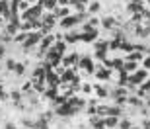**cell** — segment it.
Segmentation results:
<instances>
[{"instance_id":"obj_1","label":"cell","mask_w":150,"mask_h":129,"mask_svg":"<svg viewBox=\"0 0 150 129\" xmlns=\"http://www.w3.org/2000/svg\"><path fill=\"white\" fill-rule=\"evenodd\" d=\"M39 41H41V33L37 31V33H29L28 35V41H25L23 45H25V49H29V47H33L35 43H39Z\"/></svg>"},{"instance_id":"obj_2","label":"cell","mask_w":150,"mask_h":129,"mask_svg":"<svg viewBox=\"0 0 150 129\" xmlns=\"http://www.w3.org/2000/svg\"><path fill=\"white\" fill-rule=\"evenodd\" d=\"M78 20H80V18H70V16H67V18H62V22H61V26L64 29H70L74 26V24L78 22Z\"/></svg>"},{"instance_id":"obj_3","label":"cell","mask_w":150,"mask_h":129,"mask_svg":"<svg viewBox=\"0 0 150 129\" xmlns=\"http://www.w3.org/2000/svg\"><path fill=\"white\" fill-rule=\"evenodd\" d=\"M0 14H4V18H6V16H10V10H8V2H6V0H0Z\"/></svg>"},{"instance_id":"obj_4","label":"cell","mask_w":150,"mask_h":129,"mask_svg":"<svg viewBox=\"0 0 150 129\" xmlns=\"http://www.w3.org/2000/svg\"><path fill=\"white\" fill-rule=\"evenodd\" d=\"M103 121H105L107 127H115V125H117V118H115V115H107V119H103Z\"/></svg>"},{"instance_id":"obj_5","label":"cell","mask_w":150,"mask_h":129,"mask_svg":"<svg viewBox=\"0 0 150 129\" xmlns=\"http://www.w3.org/2000/svg\"><path fill=\"white\" fill-rule=\"evenodd\" d=\"M51 43H53V35H47V37H45V41L41 43V51H45V49H47V47H49Z\"/></svg>"},{"instance_id":"obj_6","label":"cell","mask_w":150,"mask_h":129,"mask_svg":"<svg viewBox=\"0 0 150 129\" xmlns=\"http://www.w3.org/2000/svg\"><path fill=\"white\" fill-rule=\"evenodd\" d=\"M103 26H105V28H113V26H115V20H113V18H105V20H103Z\"/></svg>"},{"instance_id":"obj_7","label":"cell","mask_w":150,"mask_h":129,"mask_svg":"<svg viewBox=\"0 0 150 129\" xmlns=\"http://www.w3.org/2000/svg\"><path fill=\"white\" fill-rule=\"evenodd\" d=\"M55 14H57L59 18H61V16H62V18H67V16H68V8H61V10H57Z\"/></svg>"},{"instance_id":"obj_8","label":"cell","mask_w":150,"mask_h":129,"mask_svg":"<svg viewBox=\"0 0 150 129\" xmlns=\"http://www.w3.org/2000/svg\"><path fill=\"white\" fill-rule=\"evenodd\" d=\"M14 39H16V41H20V43H25V39H28V35H25V33H18L16 37H14Z\"/></svg>"},{"instance_id":"obj_9","label":"cell","mask_w":150,"mask_h":129,"mask_svg":"<svg viewBox=\"0 0 150 129\" xmlns=\"http://www.w3.org/2000/svg\"><path fill=\"white\" fill-rule=\"evenodd\" d=\"M23 68H25V67H23L22 63H18V65H16V68H14V71H16V74H23Z\"/></svg>"},{"instance_id":"obj_10","label":"cell","mask_w":150,"mask_h":129,"mask_svg":"<svg viewBox=\"0 0 150 129\" xmlns=\"http://www.w3.org/2000/svg\"><path fill=\"white\" fill-rule=\"evenodd\" d=\"M129 104H131V106H140L142 102H140L139 98H129Z\"/></svg>"},{"instance_id":"obj_11","label":"cell","mask_w":150,"mask_h":129,"mask_svg":"<svg viewBox=\"0 0 150 129\" xmlns=\"http://www.w3.org/2000/svg\"><path fill=\"white\" fill-rule=\"evenodd\" d=\"M72 78H74V74L70 73V71H67V73L62 74V80H72Z\"/></svg>"},{"instance_id":"obj_12","label":"cell","mask_w":150,"mask_h":129,"mask_svg":"<svg viewBox=\"0 0 150 129\" xmlns=\"http://www.w3.org/2000/svg\"><path fill=\"white\" fill-rule=\"evenodd\" d=\"M121 129H131V121H129V119H123L121 121Z\"/></svg>"},{"instance_id":"obj_13","label":"cell","mask_w":150,"mask_h":129,"mask_svg":"<svg viewBox=\"0 0 150 129\" xmlns=\"http://www.w3.org/2000/svg\"><path fill=\"white\" fill-rule=\"evenodd\" d=\"M98 76H100V78H107V76H109V73H107L105 68H101L100 73H98Z\"/></svg>"},{"instance_id":"obj_14","label":"cell","mask_w":150,"mask_h":129,"mask_svg":"<svg viewBox=\"0 0 150 129\" xmlns=\"http://www.w3.org/2000/svg\"><path fill=\"white\" fill-rule=\"evenodd\" d=\"M96 92H98L100 96H107V90H105V88H101V86H98V88H96Z\"/></svg>"},{"instance_id":"obj_15","label":"cell","mask_w":150,"mask_h":129,"mask_svg":"<svg viewBox=\"0 0 150 129\" xmlns=\"http://www.w3.org/2000/svg\"><path fill=\"white\" fill-rule=\"evenodd\" d=\"M31 90V82H25V84L22 86V92H29Z\"/></svg>"},{"instance_id":"obj_16","label":"cell","mask_w":150,"mask_h":129,"mask_svg":"<svg viewBox=\"0 0 150 129\" xmlns=\"http://www.w3.org/2000/svg\"><path fill=\"white\" fill-rule=\"evenodd\" d=\"M100 10V4H98V2H94V4L90 6V12H98Z\"/></svg>"},{"instance_id":"obj_17","label":"cell","mask_w":150,"mask_h":129,"mask_svg":"<svg viewBox=\"0 0 150 129\" xmlns=\"http://www.w3.org/2000/svg\"><path fill=\"white\" fill-rule=\"evenodd\" d=\"M137 59H140V53H133L131 55V61H137Z\"/></svg>"},{"instance_id":"obj_18","label":"cell","mask_w":150,"mask_h":129,"mask_svg":"<svg viewBox=\"0 0 150 129\" xmlns=\"http://www.w3.org/2000/svg\"><path fill=\"white\" fill-rule=\"evenodd\" d=\"M84 92H86V94H90V92H92V88H90V84H84Z\"/></svg>"},{"instance_id":"obj_19","label":"cell","mask_w":150,"mask_h":129,"mask_svg":"<svg viewBox=\"0 0 150 129\" xmlns=\"http://www.w3.org/2000/svg\"><path fill=\"white\" fill-rule=\"evenodd\" d=\"M142 92H144V94H146V92H150V82H146V84H144V88H142Z\"/></svg>"},{"instance_id":"obj_20","label":"cell","mask_w":150,"mask_h":129,"mask_svg":"<svg viewBox=\"0 0 150 129\" xmlns=\"http://www.w3.org/2000/svg\"><path fill=\"white\" fill-rule=\"evenodd\" d=\"M4 129H16V125H14V123H6Z\"/></svg>"},{"instance_id":"obj_21","label":"cell","mask_w":150,"mask_h":129,"mask_svg":"<svg viewBox=\"0 0 150 129\" xmlns=\"http://www.w3.org/2000/svg\"><path fill=\"white\" fill-rule=\"evenodd\" d=\"M4 53H6V51H4V47H2V45H0V59H2V57H4Z\"/></svg>"},{"instance_id":"obj_22","label":"cell","mask_w":150,"mask_h":129,"mask_svg":"<svg viewBox=\"0 0 150 129\" xmlns=\"http://www.w3.org/2000/svg\"><path fill=\"white\" fill-rule=\"evenodd\" d=\"M0 22H2V18H0Z\"/></svg>"}]
</instances>
